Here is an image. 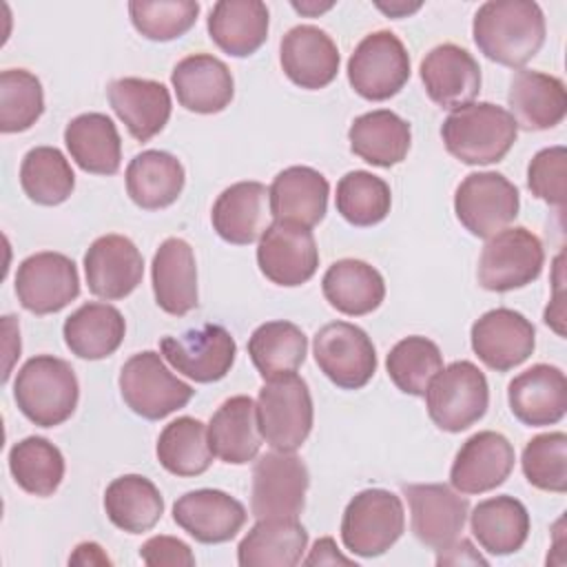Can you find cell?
I'll return each mask as SVG.
<instances>
[{"label": "cell", "mask_w": 567, "mask_h": 567, "mask_svg": "<svg viewBox=\"0 0 567 567\" xmlns=\"http://www.w3.org/2000/svg\"><path fill=\"white\" fill-rule=\"evenodd\" d=\"M478 51L503 66L527 64L545 42V16L532 0H489L472 22Z\"/></svg>", "instance_id": "1"}, {"label": "cell", "mask_w": 567, "mask_h": 567, "mask_svg": "<svg viewBox=\"0 0 567 567\" xmlns=\"http://www.w3.org/2000/svg\"><path fill=\"white\" fill-rule=\"evenodd\" d=\"M516 135L518 126L512 113L492 102H470L458 106L441 126L447 153L470 166L501 162L514 146Z\"/></svg>", "instance_id": "2"}, {"label": "cell", "mask_w": 567, "mask_h": 567, "mask_svg": "<svg viewBox=\"0 0 567 567\" xmlns=\"http://www.w3.org/2000/svg\"><path fill=\"white\" fill-rule=\"evenodd\" d=\"M13 399L18 410L40 427H55L78 408V377L64 359L53 354L31 357L16 374Z\"/></svg>", "instance_id": "3"}, {"label": "cell", "mask_w": 567, "mask_h": 567, "mask_svg": "<svg viewBox=\"0 0 567 567\" xmlns=\"http://www.w3.org/2000/svg\"><path fill=\"white\" fill-rule=\"evenodd\" d=\"M312 396L308 383L297 374L270 379L257 396V423L261 439L279 452H295L312 430Z\"/></svg>", "instance_id": "4"}, {"label": "cell", "mask_w": 567, "mask_h": 567, "mask_svg": "<svg viewBox=\"0 0 567 567\" xmlns=\"http://www.w3.org/2000/svg\"><path fill=\"white\" fill-rule=\"evenodd\" d=\"M405 529L401 498L381 487L363 489L350 498L341 518V540L354 556L385 554Z\"/></svg>", "instance_id": "5"}, {"label": "cell", "mask_w": 567, "mask_h": 567, "mask_svg": "<svg viewBox=\"0 0 567 567\" xmlns=\"http://www.w3.org/2000/svg\"><path fill=\"white\" fill-rule=\"evenodd\" d=\"M425 408L432 423L445 432H463L483 419L489 403L485 374L472 361H454L430 381Z\"/></svg>", "instance_id": "6"}, {"label": "cell", "mask_w": 567, "mask_h": 567, "mask_svg": "<svg viewBox=\"0 0 567 567\" xmlns=\"http://www.w3.org/2000/svg\"><path fill=\"white\" fill-rule=\"evenodd\" d=\"M120 392L124 403L148 421H159L182 410L195 394V390L177 379L153 350L137 352L122 365Z\"/></svg>", "instance_id": "7"}, {"label": "cell", "mask_w": 567, "mask_h": 567, "mask_svg": "<svg viewBox=\"0 0 567 567\" xmlns=\"http://www.w3.org/2000/svg\"><path fill=\"white\" fill-rule=\"evenodd\" d=\"M545 264L540 239L525 226L503 228L481 250L476 279L485 290L507 292L538 279Z\"/></svg>", "instance_id": "8"}, {"label": "cell", "mask_w": 567, "mask_h": 567, "mask_svg": "<svg viewBox=\"0 0 567 567\" xmlns=\"http://www.w3.org/2000/svg\"><path fill=\"white\" fill-rule=\"evenodd\" d=\"M410 80V55L392 31L368 33L348 60V82L357 95L383 102Z\"/></svg>", "instance_id": "9"}, {"label": "cell", "mask_w": 567, "mask_h": 567, "mask_svg": "<svg viewBox=\"0 0 567 567\" xmlns=\"http://www.w3.org/2000/svg\"><path fill=\"white\" fill-rule=\"evenodd\" d=\"M520 208L518 188L496 171L470 173L454 193V213L474 237L489 239L507 228Z\"/></svg>", "instance_id": "10"}, {"label": "cell", "mask_w": 567, "mask_h": 567, "mask_svg": "<svg viewBox=\"0 0 567 567\" xmlns=\"http://www.w3.org/2000/svg\"><path fill=\"white\" fill-rule=\"evenodd\" d=\"M310 485L306 463L292 452L272 450L252 465L250 512L255 518L299 516Z\"/></svg>", "instance_id": "11"}, {"label": "cell", "mask_w": 567, "mask_h": 567, "mask_svg": "<svg viewBox=\"0 0 567 567\" xmlns=\"http://www.w3.org/2000/svg\"><path fill=\"white\" fill-rule=\"evenodd\" d=\"M319 370L343 390L363 388L377 372V350L372 339L354 323H326L312 341Z\"/></svg>", "instance_id": "12"}, {"label": "cell", "mask_w": 567, "mask_h": 567, "mask_svg": "<svg viewBox=\"0 0 567 567\" xmlns=\"http://www.w3.org/2000/svg\"><path fill=\"white\" fill-rule=\"evenodd\" d=\"M16 295L20 306L33 315L58 312L80 295L78 266L53 250L29 255L18 266Z\"/></svg>", "instance_id": "13"}, {"label": "cell", "mask_w": 567, "mask_h": 567, "mask_svg": "<svg viewBox=\"0 0 567 567\" xmlns=\"http://www.w3.org/2000/svg\"><path fill=\"white\" fill-rule=\"evenodd\" d=\"M159 350L162 357L184 377L197 383H213L230 372L237 343L224 326L204 323L179 337H164L159 341Z\"/></svg>", "instance_id": "14"}, {"label": "cell", "mask_w": 567, "mask_h": 567, "mask_svg": "<svg viewBox=\"0 0 567 567\" xmlns=\"http://www.w3.org/2000/svg\"><path fill=\"white\" fill-rule=\"evenodd\" d=\"M257 266L277 286L295 288L306 284L319 266L315 235L299 224L272 221L259 237Z\"/></svg>", "instance_id": "15"}, {"label": "cell", "mask_w": 567, "mask_h": 567, "mask_svg": "<svg viewBox=\"0 0 567 567\" xmlns=\"http://www.w3.org/2000/svg\"><path fill=\"white\" fill-rule=\"evenodd\" d=\"M410 505L412 534L432 549H443L458 538L467 520V498L443 483L403 485Z\"/></svg>", "instance_id": "16"}, {"label": "cell", "mask_w": 567, "mask_h": 567, "mask_svg": "<svg viewBox=\"0 0 567 567\" xmlns=\"http://www.w3.org/2000/svg\"><path fill=\"white\" fill-rule=\"evenodd\" d=\"M472 350L492 370L507 372L529 359L536 346L532 321L512 310L494 308L472 323Z\"/></svg>", "instance_id": "17"}, {"label": "cell", "mask_w": 567, "mask_h": 567, "mask_svg": "<svg viewBox=\"0 0 567 567\" xmlns=\"http://www.w3.org/2000/svg\"><path fill=\"white\" fill-rule=\"evenodd\" d=\"M514 445L494 430L472 434L454 456L450 483L458 494L492 492L507 481L514 470Z\"/></svg>", "instance_id": "18"}, {"label": "cell", "mask_w": 567, "mask_h": 567, "mask_svg": "<svg viewBox=\"0 0 567 567\" xmlns=\"http://www.w3.org/2000/svg\"><path fill=\"white\" fill-rule=\"evenodd\" d=\"M89 290L106 301L128 297L144 277V259L137 246L124 235L97 237L84 255Z\"/></svg>", "instance_id": "19"}, {"label": "cell", "mask_w": 567, "mask_h": 567, "mask_svg": "<svg viewBox=\"0 0 567 567\" xmlns=\"http://www.w3.org/2000/svg\"><path fill=\"white\" fill-rule=\"evenodd\" d=\"M427 97L441 109L470 104L481 91V66L470 51L445 42L434 47L419 66Z\"/></svg>", "instance_id": "20"}, {"label": "cell", "mask_w": 567, "mask_h": 567, "mask_svg": "<svg viewBox=\"0 0 567 567\" xmlns=\"http://www.w3.org/2000/svg\"><path fill=\"white\" fill-rule=\"evenodd\" d=\"M279 62L292 84L317 91L337 78L341 58L334 40L323 29L297 24L281 38Z\"/></svg>", "instance_id": "21"}, {"label": "cell", "mask_w": 567, "mask_h": 567, "mask_svg": "<svg viewBox=\"0 0 567 567\" xmlns=\"http://www.w3.org/2000/svg\"><path fill=\"white\" fill-rule=\"evenodd\" d=\"M246 516V507L221 489H193L173 505V520L197 543L206 545L235 538Z\"/></svg>", "instance_id": "22"}, {"label": "cell", "mask_w": 567, "mask_h": 567, "mask_svg": "<svg viewBox=\"0 0 567 567\" xmlns=\"http://www.w3.org/2000/svg\"><path fill=\"white\" fill-rule=\"evenodd\" d=\"M507 401L520 423L529 427L554 425L567 412L565 372L549 363H536L509 381Z\"/></svg>", "instance_id": "23"}, {"label": "cell", "mask_w": 567, "mask_h": 567, "mask_svg": "<svg viewBox=\"0 0 567 567\" xmlns=\"http://www.w3.org/2000/svg\"><path fill=\"white\" fill-rule=\"evenodd\" d=\"M171 84L177 102L186 111L202 115L224 111L235 95L230 69L210 53H193L182 58L171 73Z\"/></svg>", "instance_id": "24"}, {"label": "cell", "mask_w": 567, "mask_h": 567, "mask_svg": "<svg viewBox=\"0 0 567 567\" xmlns=\"http://www.w3.org/2000/svg\"><path fill=\"white\" fill-rule=\"evenodd\" d=\"M270 193L261 182H237L219 193L213 204L210 221L215 233L235 246L257 241L268 224Z\"/></svg>", "instance_id": "25"}, {"label": "cell", "mask_w": 567, "mask_h": 567, "mask_svg": "<svg viewBox=\"0 0 567 567\" xmlns=\"http://www.w3.org/2000/svg\"><path fill=\"white\" fill-rule=\"evenodd\" d=\"M111 109L137 142L155 137L171 117V93L157 80L120 78L106 89Z\"/></svg>", "instance_id": "26"}, {"label": "cell", "mask_w": 567, "mask_h": 567, "mask_svg": "<svg viewBox=\"0 0 567 567\" xmlns=\"http://www.w3.org/2000/svg\"><path fill=\"white\" fill-rule=\"evenodd\" d=\"M151 279L155 303L164 312L182 317L197 308V266L188 241L179 237L164 239L153 255Z\"/></svg>", "instance_id": "27"}, {"label": "cell", "mask_w": 567, "mask_h": 567, "mask_svg": "<svg viewBox=\"0 0 567 567\" xmlns=\"http://www.w3.org/2000/svg\"><path fill=\"white\" fill-rule=\"evenodd\" d=\"M268 193L270 215L275 221L312 228L326 217L330 184L310 166H290L277 173Z\"/></svg>", "instance_id": "28"}, {"label": "cell", "mask_w": 567, "mask_h": 567, "mask_svg": "<svg viewBox=\"0 0 567 567\" xmlns=\"http://www.w3.org/2000/svg\"><path fill=\"white\" fill-rule=\"evenodd\" d=\"M507 102L516 126L547 131L558 126L567 113L565 84L556 75L520 69L509 80Z\"/></svg>", "instance_id": "29"}, {"label": "cell", "mask_w": 567, "mask_h": 567, "mask_svg": "<svg viewBox=\"0 0 567 567\" xmlns=\"http://www.w3.org/2000/svg\"><path fill=\"white\" fill-rule=\"evenodd\" d=\"M308 532L295 516L257 518L237 547L241 567H292L301 563Z\"/></svg>", "instance_id": "30"}, {"label": "cell", "mask_w": 567, "mask_h": 567, "mask_svg": "<svg viewBox=\"0 0 567 567\" xmlns=\"http://www.w3.org/2000/svg\"><path fill=\"white\" fill-rule=\"evenodd\" d=\"M208 445L224 463L246 465L252 461L261 447L257 403L246 394L226 399L210 416Z\"/></svg>", "instance_id": "31"}, {"label": "cell", "mask_w": 567, "mask_h": 567, "mask_svg": "<svg viewBox=\"0 0 567 567\" xmlns=\"http://www.w3.org/2000/svg\"><path fill=\"white\" fill-rule=\"evenodd\" d=\"M268 7L259 0H219L208 13L210 40L233 58L252 55L268 38Z\"/></svg>", "instance_id": "32"}, {"label": "cell", "mask_w": 567, "mask_h": 567, "mask_svg": "<svg viewBox=\"0 0 567 567\" xmlns=\"http://www.w3.org/2000/svg\"><path fill=\"white\" fill-rule=\"evenodd\" d=\"M348 140L357 157L372 166L390 168L405 159L412 144V131L394 111L377 109L354 117Z\"/></svg>", "instance_id": "33"}, {"label": "cell", "mask_w": 567, "mask_h": 567, "mask_svg": "<svg viewBox=\"0 0 567 567\" xmlns=\"http://www.w3.org/2000/svg\"><path fill=\"white\" fill-rule=\"evenodd\" d=\"M126 323L122 312L102 301L82 303L71 312L62 326V337L66 348L89 361L111 357L124 341Z\"/></svg>", "instance_id": "34"}, {"label": "cell", "mask_w": 567, "mask_h": 567, "mask_svg": "<svg viewBox=\"0 0 567 567\" xmlns=\"http://www.w3.org/2000/svg\"><path fill=\"white\" fill-rule=\"evenodd\" d=\"M184 182L182 162L166 151H142L126 166V193L144 210H159L177 202Z\"/></svg>", "instance_id": "35"}, {"label": "cell", "mask_w": 567, "mask_h": 567, "mask_svg": "<svg viewBox=\"0 0 567 567\" xmlns=\"http://www.w3.org/2000/svg\"><path fill=\"white\" fill-rule=\"evenodd\" d=\"M71 159L93 175H115L122 162V140L113 120L104 113H82L64 128Z\"/></svg>", "instance_id": "36"}, {"label": "cell", "mask_w": 567, "mask_h": 567, "mask_svg": "<svg viewBox=\"0 0 567 567\" xmlns=\"http://www.w3.org/2000/svg\"><path fill=\"white\" fill-rule=\"evenodd\" d=\"M472 536L478 545L494 556H507L518 551L529 536L527 507L509 496H492L481 501L470 514Z\"/></svg>", "instance_id": "37"}, {"label": "cell", "mask_w": 567, "mask_h": 567, "mask_svg": "<svg viewBox=\"0 0 567 567\" xmlns=\"http://www.w3.org/2000/svg\"><path fill=\"white\" fill-rule=\"evenodd\" d=\"M321 290L334 310L348 317H361L381 306L385 297V281L368 261L339 259L326 270Z\"/></svg>", "instance_id": "38"}, {"label": "cell", "mask_w": 567, "mask_h": 567, "mask_svg": "<svg viewBox=\"0 0 567 567\" xmlns=\"http://www.w3.org/2000/svg\"><path fill=\"white\" fill-rule=\"evenodd\" d=\"M109 520L128 534H144L164 514V498L153 481L142 474H124L109 483L104 492Z\"/></svg>", "instance_id": "39"}, {"label": "cell", "mask_w": 567, "mask_h": 567, "mask_svg": "<svg viewBox=\"0 0 567 567\" xmlns=\"http://www.w3.org/2000/svg\"><path fill=\"white\" fill-rule=\"evenodd\" d=\"M308 339L292 321H266L248 339V354L264 381L279 379L299 370L306 361Z\"/></svg>", "instance_id": "40"}, {"label": "cell", "mask_w": 567, "mask_h": 567, "mask_svg": "<svg viewBox=\"0 0 567 567\" xmlns=\"http://www.w3.org/2000/svg\"><path fill=\"white\" fill-rule=\"evenodd\" d=\"M157 461L175 476H199L213 463L208 427L193 416L171 421L157 439Z\"/></svg>", "instance_id": "41"}, {"label": "cell", "mask_w": 567, "mask_h": 567, "mask_svg": "<svg viewBox=\"0 0 567 567\" xmlns=\"http://www.w3.org/2000/svg\"><path fill=\"white\" fill-rule=\"evenodd\" d=\"M20 186L31 202L40 206H58L71 197L75 175L60 148L35 146L22 157Z\"/></svg>", "instance_id": "42"}, {"label": "cell", "mask_w": 567, "mask_h": 567, "mask_svg": "<svg viewBox=\"0 0 567 567\" xmlns=\"http://www.w3.org/2000/svg\"><path fill=\"white\" fill-rule=\"evenodd\" d=\"M13 481L33 496H51L64 478V456L44 436H27L9 450Z\"/></svg>", "instance_id": "43"}, {"label": "cell", "mask_w": 567, "mask_h": 567, "mask_svg": "<svg viewBox=\"0 0 567 567\" xmlns=\"http://www.w3.org/2000/svg\"><path fill=\"white\" fill-rule=\"evenodd\" d=\"M334 204L348 224L365 228L388 217L392 193L385 179L368 171H350L337 184Z\"/></svg>", "instance_id": "44"}, {"label": "cell", "mask_w": 567, "mask_h": 567, "mask_svg": "<svg viewBox=\"0 0 567 567\" xmlns=\"http://www.w3.org/2000/svg\"><path fill=\"white\" fill-rule=\"evenodd\" d=\"M392 383L412 396H423L430 381L443 368V354L439 346L421 334L401 339L385 359Z\"/></svg>", "instance_id": "45"}, {"label": "cell", "mask_w": 567, "mask_h": 567, "mask_svg": "<svg viewBox=\"0 0 567 567\" xmlns=\"http://www.w3.org/2000/svg\"><path fill=\"white\" fill-rule=\"evenodd\" d=\"M42 111L40 80L27 69H4L0 73V131L22 133L40 120Z\"/></svg>", "instance_id": "46"}, {"label": "cell", "mask_w": 567, "mask_h": 567, "mask_svg": "<svg viewBox=\"0 0 567 567\" xmlns=\"http://www.w3.org/2000/svg\"><path fill=\"white\" fill-rule=\"evenodd\" d=\"M133 27L148 40L168 42L182 38L199 16L195 0H133L128 2Z\"/></svg>", "instance_id": "47"}, {"label": "cell", "mask_w": 567, "mask_h": 567, "mask_svg": "<svg viewBox=\"0 0 567 567\" xmlns=\"http://www.w3.org/2000/svg\"><path fill=\"white\" fill-rule=\"evenodd\" d=\"M529 485L543 492H567V434L547 432L527 441L520 458Z\"/></svg>", "instance_id": "48"}, {"label": "cell", "mask_w": 567, "mask_h": 567, "mask_svg": "<svg viewBox=\"0 0 567 567\" xmlns=\"http://www.w3.org/2000/svg\"><path fill=\"white\" fill-rule=\"evenodd\" d=\"M567 151L565 146H549L538 151L527 166V186L534 197L549 206L565 208L567 197Z\"/></svg>", "instance_id": "49"}, {"label": "cell", "mask_w": 567, "mask_h": 567, "mask_svg": "<svg viewBox=\"0 0 567 567\" xmlns=\"http://www.w3.org/2000/svg\"><path fill=\"white\" fill-rule=\"evenodd\" d=\"M140 558L148 567H193L195 556L190 547L175 536H153L140 547Z\"/></svg>", "instance_id": "50"}, {"label": "cell", "mask_w": 567, "mask_h": 567, "mask_svg": "<svg viewBox=\"0 0 567 567\" xmlns=\"http://www.w3.org/2000/svg\"><path fill=\"white\" fill-rule=\"evenodd\" d=\"M487 565V560L474 549V545L467 538L454 540L447 547L439 549L436 565Z\"/></svg>", "instance_id": "51"}, {"label": "cell", "mask_w": 567, "mask_h": 567, "mask_svg": "<svg viewBox=\"0 0 567 567\" xmlns=\"http://www.w3.org/2000/svg\"><path fill=\"white\" fill-rule=\"evenodd\" d=\"M337 563H341V565H352L354 560L348 558V556H343V554L337 549V545H334V540H332L330 536L319 538V540L315 543V547L310 549V554L303 558V565H337Z\"/></svg>", "instance_id": "52"}, {"label": "cell", "mask_w": 567, "mask_h": 567, "mask_svg": "<svg viewBox=\"0 0 567 567\" xmlns=\"http://www.w3.org/2000/svg\"><path fill=\"white\" fill-rule=\"evenodd\" d=\"M73 565H111V558L102 551L97 543H80L69 558Z\"/></svg>", "instance_id": "53"}, {"label": "cell", "mask_w": 567, "mask_h": 567, "mask_svg": "<svg viewBox=\"0 0 567 567\" xmlns=\"http://www.w3.org/2000/svg\"><path fill=\"white\" fill-rule=\"evenodd\" d=\"M419 7H421V4H412V7H410V4H405V2H396V4H390V7H383V4H379V9H381V11H385V13H390L392 18H394V16L399 18V16L412 13V11H416Z\"/></svg>", "instance_id": "54"}]
</instances>
